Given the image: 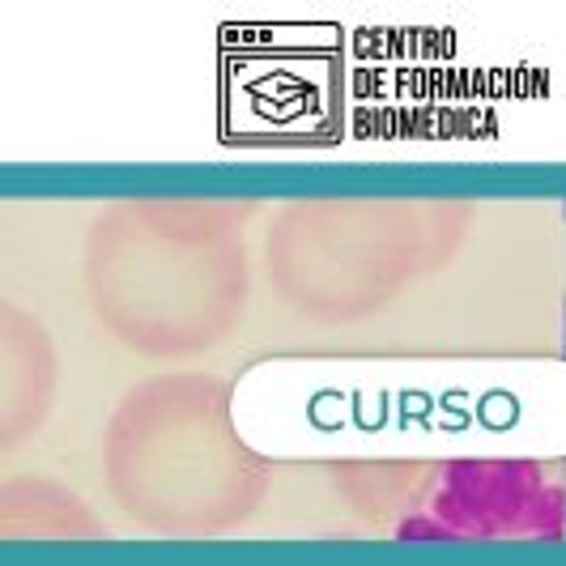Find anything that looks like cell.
<instances>
[{"label": "cell", "instance_id": "6da1fadb", "mask_svg": "<svg viewBox=\"0 0 566 566\" xmlns=\"http://www.w3.org/2000/svg\"><path fill=\"white\" fill-rule=\"evenodd\" d=\"M563 499H566V464H563Z\"/></svg>", "mask_w": 566, "mask_h": 566}]
</instances>
